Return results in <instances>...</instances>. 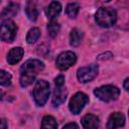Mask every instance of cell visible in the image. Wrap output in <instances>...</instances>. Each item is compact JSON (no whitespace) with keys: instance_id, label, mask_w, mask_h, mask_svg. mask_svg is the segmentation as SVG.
I'll use <instances>...</instances> for the list:
<instances>
[{"instance_id":"obj_1","label":"cell","mask_w":129,"mask_h":129,"mask_svg":"<svg viewBox=\"0 0 129 129\" xmlns=\"http://www.w3.org/2000/svg\"><path fill=\"white\" fill-rule=\"evenodd\" d=\"M44 69V64L39 59H28L20 68V85L28 87L35 80V77Z\"/></svg>"},{"instance_id":"obj_2","label":"cell","mask_w":129,"mask_h":129,"mask_svg":"<svg viewBox=\"0 0 129 129\" xmlns=\"http://www.w3.org/2000/svg\"><path fill=\"white\" fill-rule=\"evenodd\" d=\"M96 22L105 28L113 26L117 21V13L113 8L101 7L98 9L95 15Z\"/></svg>"},{"instance_id":"obj_3","label":"cell","mask_w":129,"mask_h":129,"mask_svg":"<svg viewBox=\"0 0 129 129\" xmlns=\"http://www.w3.org/2000/svg\"><path fill=\"white\" fill-rule=\"evenodd\" d=\"M49 84L43 80H38L33 89V99L37 106H43L49 97Z\"/></svg>"},{"instance_id":"obj_4","label":"cell","mask_w":129,"mask_h":129,"mask_svg":"<svg viewBox=\"0 0 129 129\" xmlns=\"http://www.w3.org/2000/svg\"><path fill=\"white\" fill-rule=\"evenodd\" d=\"M94 94L101 101L110 102V101H115L118 99L120 95V90L113 85H106V86H102L96 89L94 91Z\"/></svg>"},{"instance_id":"obj_5","label":"cell","mask_w":129,"mask_h":129,"mask_svg":"<svg viewBox=\"0 0 129 129\" xmlns=\"http://www.w3.org/2000/svg\"><path fill=\"white\" fill-rule=\"evenodd\" d=\"M16 32H17V26L12 20L6 19L2 21L0 33H1V39L3 41L12 42L16 36Z\"/></svg>"},{"instance_id":"obj_6","label":"cell","mask_w":129,"mask_h":129,"mask_svg":"<svg viewBox=\"0 0 129 129\" xmlns=\"http://www.w3.org/2000/svg\"><path fill=\"white\" fill-rule=\"evenodd\" d=\"M88 102H89V97L82 92H78L70 100L69 108L73 114L77 115V114L81 113V111L83 110V108L85 107V105Z\"/></svg>"},{"instance_id":"obj_7","label":"cell","mask_w":129,"mask_h":129,"mask_svg":"<svg viewBox=\"0 0 129 129\" xmlns=\"http://www.w3.org/2000/svg\"><path fill=\"white\" fill-rule=\"evenodd\" d=\"M99 68L95 63H91L87 67L80 68L77 73V78L80 83H88L91 82L98 75Z\"/></svg>"},{"instance_id":"obj_8","label":"cell","mask_w":129,"mask_h":129,"mask_svg":"<svg viewBox=\"0 0 129 129\" xmlns=\"http://www.w3.org/2000/svg\"><path fill=\"white\" fill-rule=\"evenodd\" d=\"M76 60H77L76 53L68 50V51H63L58 54V56L56 57L55 64H56L57 69H59L60 71H64V70H68L69 68H71L72 66H74Z\"/></svg>"},{"instance_id":"obj_9","label":"cell","mask_w":129,"mask_h":129,"mask_svg":"<svg viewBox=\"0 0 129 129\" xmlns=\"http://www.w3.org/2000/svg\"><path fill=\"white\" fill-rule=\"evenodd\" d=\"M125 124V117L120 112L112 113L107 122V129H117L119 127L124 126Z\"/></svg>"},{"instance_id":"obj_10","label":"cell","mask_w":129,"mask_h":129,"mask_svg":"<svg viewBox=\"0 0 129 129\" xmlns=\"http://www.w3.org/2000/svg\"><path fill=\"white\" fill-rule=\"evenodd\" d=\"M67 94L68 93H67L66 89H63V86H55L53 96H52V106L57 107L58 105L63 103L66 101Z\"/></svg>"},{"instance_id":"obj_11","label":"cell","mask_w":129,"mask_h":129,"mask_svg":"<svg viewBox=\"0 0 129 129\" xmlns=\"http://www.w3.org/2000/svg\"><path fill=\"white\" fill-rule=\"evenodd\" d=\"M24 50L22 47L17 46V47H13L10 49V51L7 54V61L9 64H15L18 61L21 60L22 56H23Z\"/></svg>"},{"instance_id":"obj_12","label":"cell","mask_w":129,"mask_h":129,"mask_svg":"<svg viewBox=\"0 0 129 129\" xmlns=\"http://www.w3.org/2000/svg\"><path fill=\"white\" fill-rule=\"evenodd\" d=\"M81 123L85 129H97L99 127V118L93 114H86Z\"/></svg>"},{"instance_id":"obj_13","label":"cell","mask_w":129,"mask_h":129,"mask_svg":"<svg viewBox=\"0 0 129 129\" xmlns=\"http://www.w3.org/2000/svg\"><path fill=\"white\" fill-rule=\"evenodd\" d=\"M60 11H61V4L59 2L53 1L48 5V7L45 10V13L50 20H54V18H56L59 15Z\"/></svg>"},{"instance_id":"obj_14","label":"cell","mask_w":129,"mask_h":129,"mask_svg":"<svg viewBox=\"0 0 129 129\" xmlns=\"http://www.w3.org/2000/svg\"><path fill=\"white\" fill-rule=\"evenodd\" d=\"M25 13H26L28 19H30V20H32V21L36 20V18H37V16H38V10H37L36 5H35L34 2L29 1V2L26 3Z\"/></svg>"},{"instance_id":"obj_15","label":"cell","mask_w":129,"mask_h":129,"mask_svg":"<svg viewBox=\"0 0 129 129\" xmlns=\"http://www.w3.org/2000/svg\"><path fill=\"white\" fill-rule=\"evenodd\" d=\"M83 38V32L80 31L78 28H74L70 34V43L72 46H78L81 43Z\"/></svg>"},{"instance_id":"obj_16","label":"cell","mask_w":129,"mask_h":129,"mask_svg":"<svg viewBox=\"0 0 129 129\" xmlns=\"http://www.w3.org/2000/svg\"><path fill=\"white\" fill-rule=\"evenodd\" d=\"M18 4L16 3H9V5L7 7H5L3 9V11L1 12V17L5 18V17H11L14 16L17 12H18Z\"/></svg>"},{"instance_id":"obj_17","label":"cell","mask_w":129,"mask_h":129,"mask_svg":"<svg viewBox=\"0 0 129 129\" xmlns=\"http://www.w3.org/2000/svg\"><path fill=\"white\" fill-rule=\"evenodd\" d=\"M57 123L52 116L46 115L43 117L41 122V129H56Z\"/></svg>"},{"instance_id":"obj_18","label":"cell","mask_w":129,"mask_h":129,"mask_svg":"<svg viewBox=\"0 0 129 129\" xmlns=\"http://www.w3.org/2000/svg\"><path fill=\"white\" fill-rule=\"evenodd\" d=\"M39 36H40V30L37 27H33L28 31L26 35V42L28 44H32L39 38Z\"/></svg>"},{"instance_id":"obj_19","label":"cell","mask_w":129,"mask_h":129,"mask_svg":"<svg viewBox=\"0 0 129 129\" xmlns=\"http://www.w3.org/2000/svg\"><path fill=\"white\" fill-rule=\"evenodd\" d=\"M79 10H80V5L78 3H69L67 5V8H66V13L68 14L69 17L71 18H75L78 13H79Z\"/></svg>"},{"instance_id":"obj_20","label":"cell","mask_w":129,"mask_h":129,"mask_svg":"<svg viewBox=\"0 0 129 129\" xmlns=\"http://www.w3.org/2000/svg\"><path fill=\"white\" fill-rule=\"evenodd\" d=\"M11 79H12V77L8 72L1 70V72H0V85L1 86H4V87L9 86L11 84Z\"/></svg>"},{"instance_id":"obj_21","label":"cell","mask_w":129,"mask_h":129,"mask_svg":"<svg viewBox=\"0 0 129 129\" xmlns=\"http://www.w3.org/2000/svg\"><path fill=\"white\" fill-rule=\"evenodd\" d=\"M47 30H48V34L51 37H54L59 31V24L55 20H50V22L47 24Z\"/></svg>"},{"instance_id":"obj_22","label":"cell","mask_w":129,"mask_h":129,"mask_svg":"<svg viewBox=\"0 0 129 129\" xmlns=\"http://www.w3.org/2000/svg\"><path fill=\"white\" fill-rule=\"evenodd\" d=\"M54 83H55V86H63L64 85V77L62 75L57 76L54 80Z\"/></svg>"},{"instance_id":"obj_23","label":"cell","mask_w":129,"mask_h":129,"mask_svg":"<svg viewBox=\"0 0 129 129\" xmlns=\"http://www.w3.org/2000/svg\"><path fill=\"white\" fill-rule=\"evenodd\" d=\"M62 129H79V128H78V125L73 122V123H68L67 125H64Z\"/></svg>"},{"instance_id":"obj_24","label":"cell","mask_w":129,"mask_h":129,"mask_svg":"<svg viewBox=\"0 0 129 129\" xmlns=\"http://www.w3.org/2000/svg\"><path fill=\"white\" fill-rule=\"evenodd\" d=\"M123 86H124V89L127 91V93H129V78H128V79H126V80L124 81Z\"/></svg>"},{"instance_id":"obj_25","label":"cell","mask_w":129,"mask_h":129,"mask_svg":"<svg viewBox=\"0 0 129 129\" xmlns=\"http://www.w3.org/2000/svg\"><path fill=\"white\" fill-rule=\"evenodd\" d=\"M1 129H7V122L5 119H1Z\"/></svg>"},{"instance_id":"obj_26","label":"cell","mask_w":129,"mask_h":129,"mask_svg":"<svg viewBox=\"0 0 129 129\" xmlns=\"http://www.w3.org/2000/svg\"><path fill=\"white\" fill-rule=\"evenodd\" d=\"M128 115H129V113H128Z\"/></svg>"}]
</instances>
